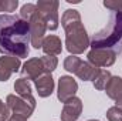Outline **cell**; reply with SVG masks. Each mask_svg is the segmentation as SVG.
<instances>
[{
  "label": "cell",
  "mask_w": 122,
  "mask_h": 121,
  "mask_svg": "<svg viewBox=\"0 0 122 121\" xmlns=\"http://www.w3.org/2000/svg\"><path fill=\"white\" fill-rule=\"evenodd\" d=\"M30 24L20 16L0 14V51L23 59L30 53Z\"/></svg>",
  "instance_id": "obj_1"
},
{
  "label": "cell",
  "mask_w": 122,
  "mask_h": 121,
  "mask_svg": "<svg viewBox=\"0 0 122 121\" xmlns=\"http://www.w3.org/2000/svg\"><path fill=\"white\" fill-rule=\"evenodd\" d=\"M61 24L65 30V49L71 53V56L84 53L90 46V37L81 22L78 10L67 9L62 13Z\"/></svg>",
  "instance_id": "obj_2"
},
{
  "label": "cell",
  "mask_w": 122,
  "mask_h": 121,
  "mask_svg": "<svg viewBox=\"0 0 122 121\" xmlns=\"http://www.w3.org/2000/svg\"><path fill=\"white\" fill-rule=\"evenodd\" d=\"M92 49H107L117 54L122 50V13L112 11L108 24L90 40Z\"/></svg>",
  "instance_id": "obj_3"
},
{
  "label": "cell",
  "mask_w": 122,
  "mask_h": 121,
  "mask_svg": "<svg viewBox=\"0 0 122 121\" xmlns=\"http://www.w3.org/2000/svg\"><path fill=\"white\" fill-rule=\"evenodd\" d=\"M6 104L9 107V110L11 111V114L19 116L24 120L30 118L31 114L36 110V98L34 95L29 97H20L17 94H9L6 98Z\"/></svg>",
  "instance_id": "obj_4"
},
{
  "label": "cell",
  "mask_w": 122,
  "mask_h": 121,
  "mask_svg": "<svg viewBox=\"0 0 122 121\" xmlns=\"http://www.w3.org/2000/svg\"><path fill=\"white\" fill-rule=\"evenodd\" d=\"M37 10L46 20L47 29L57 30L58 29V6L57 0H40L37 4Z\"/></svg>",
  "instance_id": "obj_5"
},
{
  "label": "cell",
  "mask_w": 122,
  "mask_h": 121,
  "mask_svg": "<svg viewBox=\"0 0 122 121\" xmlns=\"http://www.w3.org/2000/svg\"><path fill=\"white\" fill-rule=\"evenodd\" d=\"M30 24V43L34 49H41L43 46V40L46 37V30H47V24L46 20L43 19V16L40 14V11L37 10L31 19L29 20Z\"/></svg>",
  "instance_id": "obj_6"
},
{
  "label": "cell",
  "mask_w": 122,
  "mask_h": 121,
  "mask_svg": "<svg viewBox=\"0 0 122 121\" xmlns=\"http://www.w3.org/2000/svg\"><path fill=\"white\" fill-rule=\"evenodd\" d=\"M117 53L107 50V49H91L88 53V63L95 67H109L117 60Z\"/></svg>",
  "instance_id": "obj_7"
},
{
  "label": "cell",
  "mask_w": 122,
  "mask_h": 121,
  "mask_svg": "<svg viewBox=\"0 0 122 121\" xmlns=\"http://www.w3.org/2000/svg\"><path fill=\"white\" fill-rule=\"evenodd\" d=\"M77 91H78V84L72 77L61 76L58 80V91H57V97L61 103H65L70 98L75 97Z\"/></svg>",
  "instance_id": "obj_8"
},
{
  "label": "cell",
  "mask_w": 122,
  "mask_h": 121,
  "mask_svg": "<svg viewBox=\"0 0 122 121\" xmlns=\"http://www.w3.org/2000/svg\"><path fill=\"white\" fill-rule=\"evenodd\" d=\"M82 113V103L78 97H72L64 103L61 111V121H77Z\"/></svg>",
  "instance_id": "obj_9"
},
{
  "label": "cell",
  "mask_w": 122,
  "mask_h": 121,
  "mask_svg": "<svg viewBox=\"0 0 122 121\" xmlns=\"http://www.w3.org/2000/svg\"><path fill=\"white\" fill-rule=\"evenodd\" d=\"M21 78H26V80H33L36 81L38 77H41L46 71L43 68V64L41 60L38 57H33L30 60H27L23 66H21Z\"/></svg>",
  "instance_id": "obj_10"
},
{
  "label": "cell",
  "mask_w": 122,
  "mask_h": 121,
  "mask_svg": "<svg viewBox=\"0 0 122 121\" xmlns=\"http://www.w3.org/2000/svg\"><path fill=\"white\" fill-rule=\"evenodd\" d=\"M21 67V61L17 57L3 56L0 57V81H7L10 76L19 71Z\"/></svg>",
  "instance_id": "obj_11"
},
{
  "label": "cell",
  "mask_w": 122,
  "mask_h": 121,
  "mask_svg": "<svg viewBox=\"0 0 122 121\" xmlns=\"http://www.w3.org/2000/svg\"><path fill=\"white\" fill-rule=\"evenodd\" d=\"M105 93L109 98H112L117 104V107L122 108V78L115 76L111 77L109 83L105 87Z\"/></svg>",
  "instance_id": "obj_12"
},
{
  "label": "cell",
  "mask_w": 122,
  "mask_h": 121,
  "mask_svg": "<svg viewBox=\"0 0 122 121\" xmlns=\"http://www.w3.org/2000/svg\"><path fill=\"white\" fill-rule=\"evenodd\" d=\"M36 88L40 97L46 98V97H50L54 91V78L50 73H44L41 77H38L36 81Z\"/></svg>",
  "instance_id": "obj_13"
},
{
  "label": "cell",
  "mask_w": 122,
  "mask_h": 121,
  "mask_svg": "<svg viewBox=\"0 0 122 121\" xmlns=\"http://www.w3.org/2000/svg\"><path fill=\"white\" fill-rule=\"evenodd\" d=\"M41 49L46 53V56H58L62 51V43L57 36H47L43 40Z\"/></svg>",
  "instance_id": "obj_14"
},
{
  "label": "cell",
  "mask_w": 122,
  "mask_h": 121,
  "mask_svg": "<svg viewBox=\"0 0 122 121\" xmlns=\"http://www.w3.org/2000/svg\"><path fill=\"white\" fill-rule=\"evenodd\" d=\"M99 70L101 68L92 66L91 63H88V61H81L78 70L75 71V76L78 78L84 80V81H94L95 77H97V74L99 73Z\"/></svg>",
  "instance_id": "obj_15"
},
{
  "label": "cell",
  "mask_w": 122,
  "mask_h": 121,
  "mask_svg": "<svg viewBox=\"0 0 122 121\" xmlns=\"http://www.w3.org/2000/svg\"><path fill=\"white\" fill-rule=\"evenodd\" d=\"M14 91H16V94L20 95V97L33 95V93H31V84L29 83V80L21 78V77H20L19 80H16V83H14Z\"/></svg>",
  "instance_id": "obj_16"
},
{
  "label": "cell",
  "mask_w": 122,
  "mask_h": 121,
  "mask_svg": "<svg viewBox=\"0 0 122 121\" xmlns=\"http://www.w3.org/2000/svg\"><path fill=\"white\" fill-rule=\"evenodd\" d=\"M111 77H112V76H111V73H109L108 70H99V73L97 74V77H95V80H94V87L99 91L105 90V87H107V84L109 83Z\"/></svg>",
  "instance_id": "obj_17"
},
{
  "label": "cell",
  "mask_w": 122,
  "mask_h": 121,
  "mask_svg": "<svg viewBox=\"0 0 122 121\" xmlns=\"http://www.w3.org/2000/svg\"><path fill=\"white\" fill-rule=\"evenodd\" d=\"M40 60H41V64H43L44 71H46V73H50V74H51V73L57 68V66H58V60H57L56 56H43V57H40Z\"/></svg>",
  "instance_id": "obj_18"
},
{
  "label": "cell",
  "mask_w": 122,
  "mask_h": 121,
  "mask_svg": "<svg viewBox=\"0 0 122 121\" xmlns=\"http://www.w3.org/2000/svg\"><path fill=\"white\" fill-rule=\"evenodd\" d=\"M81 59L80 57H77V56H68L65 60H64V68L67 70V71H70V73H74L75 74V71L78 70V67H80V64H81Z\"/></svg>",
  "instance_id": "obj_19"
},
{
  "label": "cell",
  "mask_w": 122,
  "mask_h": 121,
  "mask_svg": "<svg viewBox=\"0 0 122 121\" xmlns=\"http://www.w3.org/2000/svg\"><path fill=\"white\" fill-rule=\"evenodd\" d=\"M36 11H37V6H36V4H33V3H26V4L21 6V9H20V17H21L23 20L29 22L31 19V16H33Z\"/></svg>",
  "instance_id": "obj_20"
},
{
  "label": "cell",
  "mask_w": 122,
  "mask_h": 121,
  "mask_svg": "<svg viewBox=\"0 0 122 121\" xmlns=\"http://www.w3.org/2000/svg\"><path fill=\"white\" fill-rule=\"evenodd\" d=\"M107 118L109 121H122V108L117 107V105L108 108V111H107Z\"/></svg>",
  "instance_id": "obj_21"
},
{
  "label": "cell",
  "mask_w": 122,
  "mask_h": 121,
  "mask_svg": "<svg viewBox=\"0 0 122 121\" xmlns=\"http://www.w3.org/2000/svg\"><path fill=\"white\" fill-rule=\"evenodd\" d=\"M17 6V0H0V11H14Z\"/></svg>",
  "instance_id": "obj_22"
},
{
  "label": "cell",
  "mask_w": 122,
  "mask_h": 121,
  "mask_svg": "<svg viewBox=\"0 0 122 121\" xmlns=\"http://www.w3.org/2000/svg\"><path fill=\"white\" fill-rule=\"evenodd\" d=\"M104 6L115 13H122V1L118 0H105L104 1Z\"/></svg>",
  "instance_id": "obj_23"
},
{
  "label": "cell",
  "mask_w": 122,
  "mask_h": 121,
  "mask_svg": "<svg viewBox=\"0 0 122 121\" xmlns=\"http://www.w3.org/2000/svg\"><path fill=\"white\" fill-rule=\"evenodd\" d=\"M11 116V111L9 110L7 104H4L1 100H0V121H7Z\"/></svg>",
  "instance_id": "obj_24"
},
{
  "label": "cell",
  "mask_w": 122,
  "mask_h": 121,
  "mask_svg": "<svg viewBox=\"0 0 122 121\" xmlns=\"http://www.w3.org/2000/svg\"><path fill=\"white\" fill-rule=\"evenodd\" d=\"M7 121H27V120H24V118H21V117H19V116L11 114V116H10V118H9Z\"/></svg>",
  "instance_id": "obj_25"
},
{
  "label": "cell",
  "mask_w": 122,
  "mask_h": 121,
  "mask_svg": "<svg viewBox=\"0 0 122 121\" xmlns=\"http://www.w3.org/2000/svg\"><path fill=\"white\" fill-rule=\"evenodd\" d=\"M87 121H99V120H87Z\"/></svg>",
  "instance_id": "obj_26"
}]
</instances>
